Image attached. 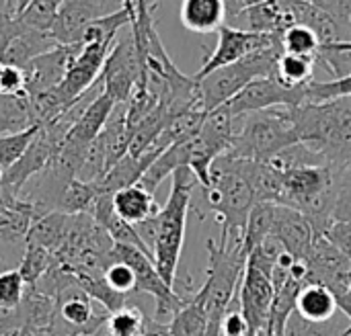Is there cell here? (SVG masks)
Here are the masks:
<instances>
[{
    "mask_svg": "<svg viewBox=\"0 0 351 336\" xmlns=\"http://www.w3.org/2000/svg\"><path fill=\"white\" fill-rule=\"evenodd\" d=\"M298 142L327 164L351 166V96L327 103H304L290 109Z\"/></svg>",
    "mask_w": 351,
    "mask_h": 336,
    "instance_id": "cell-1",
    "label": "cell"
},
{
    "mask_svg": "<svg viewBox=\"0 0 351 336\" xmlns=\"http://www.w3.org/2000/svg\"><path fill=\"white\" fill-rule=\"evenodd\" d=\"M210 209L222 224L220 244L245 240V228L255 207L253 189L245 177L243 160L222 154L214 160L210 187L204 191Z\"/></svg>",
    "mask_w": 351,
    "mask_h": 336,
    "instance_id": "cell-2",
    "label": "cell"
},
{
    "mask_svg": "<svg viewBox=\"0 0 351 336\" xmlns=\"http://www.w3.org/2000/svg\"><path fill=\"white\" fill-rule=\"evenodd\" d=\"M197 185V179L189 168H177L173 172V187L167 203L154 216L156 238L152 246L154 265L169 287L175 289L177 283V267L185 242V226L187 211L191 207V193Z\"/></svg>",
    "mask_w": 351,
    "mask_h": 336,
    "instance_id": "cell-3",
    "label": "cell"
},
{
    "mask_svg": "<svg viewBox=\"0 0 351 336\" xmlns=\"http://www.w3.org/2000/svg\"><path fill=\"white\" fill-rule=\"evenodd\" d=\"M241 125L234 127V138L228 148L230 158L269 162L288 148L300 144L290 115V109L276 107L239 117Z\"/></svg>",
    "mask_w": 351,
    "mask_h": 336,
    "instance_id": "cell-4",
    "label": "cell"
},
{
    "mask_svg": "<svg viewBox=\"0 0 351 336\" xmlns=\"http://www.w3.org/2000/svg\"><path fill=\"white\" fill-rule=\"evenodd\" d=\"M247 250L245 242L237 240L230 244L208 240V269L204 287L193 294L202 304L210 322H222L230 304L239 296V287L247 269Z\"/></svg>",
    "mask_w": 351,
    "mask_h": 336,
    "instance_id": "cell-5",
    "label": "cell"
},
{
    "mask_svg": "<svg viewBox=\"0 0 351 336\" xmlns=\"http://www.w3.org/2000/svg\"><path fill=\"white\" fill-rule=\"evenodd\" d=\"M282 45L259 49L234 64H228L224 68L214 70L212 74L197 80L199 84V101L206 113H212L214 109L226 105L230 99H234L247 84H251L257 78L274 76L276 62L282 55Z\"/></svg>",
    "mask_w": 351,
    "mask_h": 336,
    "instance_id": "cell-6",
    "label": "cell"
},
{
    "mask_svg": "<svg viewBox=\"0 0 351 336\" xmlns=\"http://www.w3.org/2000/svg\"><path fill=\"white\" fill-rule=\"evenodd\" d=\"M115 261L125 263L134 271L138 294H148L156 300L152 320L169 326L173 322V318L181 312V308L189 302V298H183L177 289L169 287L165 283V279L160 277L154 261L148 255H144L142 250H138L134 246L115 244Z\"/></svg>",
    "mask_w": 351,
    "mask_h": 336,
    "instance_id": "cell-7",
    "label": "cell"
},
{
    "mask_svg": "<svg viewBox=\"0 0 351 336\" xmlns=\"http://www.w3.org/2000/svg\"><path fill=\"white\" fill-rule=\"evenodd\" d=\"M101 80H103V90L113 99L115 105L128 103L138 82L142 80V60L138 53L132 27H125V33L117 35L105 60Z\"/></svg>",
    "mask_w": 351,
    "mask_h": 336,
    "instance_id": "cell-8",
    "label": "cell"
},
{
    "mask_svg": "<svg viewBox=\"0 0 351 336\" xmlns=\"http://www.w3.org/2000/svg\"><path fill=\"white\" fill-rule=\"evenodd\" d=\"M304 103H306V86L290 88L282 84L276 76H267V78H257L251 84H247L224 107L230 111L234 119H239L243 115L265 111V109H276V107L296 109Z\"/></svg>",
    "mask_w": 351,
    "mask_h": 336,
    "instance_id": "cell-9",
    "label": "cell"
},
{
    "mask_svg": "<svg viewBox=\"0 0 351 336\" xmlns=\"http://www.w3.org/2000/svg\"><path fill=\"white\" fill-rule=\"evenodd\" d=\"M282 45V37L278 35H263V33H251L245 29H237L232 25H222L218 29V43L214 51L204 60L202 68L193 74L195 80H202L204 76L212 74L218 68H224L228 64H234L259 49Z\"/></svg>",
    "mask_w": 351,
    "mask_h": 336,
    "instance_id": "cell-10",
    "label": "cell"
},
{
    "mask_svg": "<svg viewBox=\"0 0 351 336\" xmlns=\"http://www.w3.org/2000/svg\"><path fill=\"white\" fill-rule=\"evenodd\" d=\"M121 8L123 0H64L49 35L58 45H80L82 33L93 21Z\"/></svg>",
    "mask_w": 351,
    "mask_h": 336,
    "instance_id": "cell-11",
    "label": "cell"
},
{
    "mask_svg": "<svg viewBox=\"0 0 351 336\" xmlns=\"http://www.w3.org/2000/svg\"><path fill=\"white\" fill-rule=\"evenodd\" d=\"M306 283L325 285L335 294V298H343L351 287V261L337 250L325 236L315 238L313 253L306 259Z\"/></svg>",
    "mask_w": 351,
    "mask_h": 336,
    "instance_id": "cell-12",
    "label": "cell"
},
{
    "mask_svg": "<svg viewBox=\"0 0 351 336\" xmlns=\"http://www.w3.org/2000/svg\"><path fill=\"white\" fill-rule=\"evenodd\" d=\"M239 310L245 316L251 336H261L269 324L274 304L271 279L253 265H247L241 287H239Z\"/></svg>",
    "mask_w": 351,
    "mask_h": 336,
    "instance_id": "cell-13",
    "label": "cell"
},
{
    "mask_svg": "<svg viewBox=\"0 0 351 336\" xmlns=\"http://www.w3.org/2000/svg\"><path fill=\"white\" fill-rule=\"evenodd\" d=\"M56 306H58V320L76 335L97 336L109 318L107 310L97 314L95 300L78 287V281L70 283L58 294Z\"/></svg>",
    "mask_w": 351,
    "mask_h": 336,
    "instance_id": "cell-14",
    "label": "cell"
},
{
    "mask_svg": "<svg viewBox=\"0 0 351 336\" xmlns=\"http://www.w3.org/2000/svg\"><path fill=\"white\" fill-rule=\"evenodd\" d=\"M78 51L80 45H58L56 49L35 57L25 68L27 94H41L58 88L66 78Z\"/></svg>",
    "mask_w": 351,
    "mask_h": 336,
    "instance_id": "cell-15",
    "label": "cell"
},
{
    "mask_svg": "<svg viewBox=\"0 0 351 336\" xmlns=\"http://www.w3.org/2000/svg\"><path fill=\"white\" fill-rule=\"evenodd\" d=\"M271 236L278 238L282 246L296 261H304V263L308 255L313 253L315 238H317L308 218L286 205H276V220H274Z\"/></svg>",
    "mask_w": 351,
    "mask_h": 336,
    "instance_id": "cell-16",
    "label": "cell"
},
{
    "mask_svg": "<svg viewBox=\"0 0 351 336\" xmlns=\"http://www.w3.org/2000/svg\"><path fill=\"white\" fill-rule=\"evenodd\" d=\"M230 23L237 29L278 37H282V33L294 25L292 14L284 0H261L251 6H245L237 16L228 21V25Z\"/></svg>",
    "mask_w": 351,
    "mask_h": 336,
    "instance_id": "cell-17",
    "label": "cell"
},
{
    "mask_svg": "<svg viewBox=\"0 0 351 336\" xmlns=\"http://www.w3.org/2000/svg\"><path fill=\"white\" fill-rule=\"evenodd\" d=\"M113 109H115L113 99L105 90H101L99 96L84 109V113L74 123V127L70 129V133L66 135L64 142L74 146L80 152H88L90 144L97 140V135L103 131L105 123L109 121Z\"/></svg>",
    "mask_w": 351,
    "mask_h": 336,
    "instance_id": "cell-18",
    "label": "cell"
},
{
    "mask_svg": "<svg viewBox=\"0 0 351 336\" xmlns=\"http://www.w3.org/2000/svg\"><path fill=\"white\" fill-rule=\"evenodd\" d=\"M56 47H58V43L53 41V37L49 33H39L33 29H25L21 25V31L10 39V43L2 51L0 60L8 66H16V68L25 70L35 57H39Z\"/></svg>",
    "mask_w": 351,
    "mask_h": 336,
    "instance_id": "cell-19",
    "label": "cell"
},
{
    "mask_svg": "<svg viewBox=\"0 0 351 336\" xmlns=\"http://www.w3.org/2000/svg\"><path fill=\"white\" fill-rule=\"evenodd\" d=\"M179 16L193 33H214L228 23L226 0H183Z\"/></svg>",
    "mask_w": 351,
    "mask_h": 336,
    "instance_id": "cell-20",
    "label": "cell"
},
{
    "mask_svg": "<svg viewBox=\"0 0 351 336\" xmlns=\"http://www.w3.org/2000/svg\"><path fill=\"white\" fill-rule=\"evenodd\" d=\"M113 209L123 222L136 226L156 216L160 211V205L156 203L154 193L146 191L142 185L136 183L132 187H123L113 193Z\"/></svg>",
    "mask_w": 351,
    "mask_h": 336,
    "instance_id": "cell-21",
    "label": "cell"
},
{
    "mask_svg": "<svg viewBox=\"0 0 351 336\" xmlns=\"http://www.w3.org/2000/svg\"><path fill=\"white\" fill-rule=\"evenodd\" d=\"M337 310H339V304L331 289L319 283H304L296 302V314L302 320L315 322V324L331 322Z\"/></svg>",
    "mask_w": 351,
    "mask_h": 336,
    "instance_id": "cell-22",
    "label": "cell"
},
{
    "mask_svg": "<svg viewBox=\"0 0 351 336\" xmlns=\"http://www.w3.org/2000/svg\"><path fill=\"white\" fill-rule=\"evenodd\" d=\"M72 220L74 216H66L62 211H51V214H45L43 218H39L29 234H27V240L25 244H33V246H41L49 253H58V248L64 244L70 228H72Z\"/></svg>",
    "mask_w": 351,
    "mask_h": 336,
    "instance_id": "cell-23",
    "label": "cell"
},
{
    "mask_svg": "<svg viewBox=\"0 0 351 336\" xmlns=\"http://www.w3.org/2000/svg\"><path fill=\"white\" fill-rule=\"evenodd\" d=\"M315 70H317V57L282 51V55L276 62L274 76L290 88H300V86H308L315 80Z\"/></svg>",
    "mask_w": 351,
    "mask_h": 336,
    "instance_id": "cell-24",
    "label": "cell"
},
{
    "mask_svg": "<svg viewBox=\"0 0 351 336\" xmlns=\"http://www.w3.org/2000/svg\"><path fill=\"white\" fill-rule=\"evenodd\" d=\"M35 125L29 94H0V135Z\"/></svg>",
    "mask_w": 351,
    "mask_h": 336,
    "instance_id": "cell-25",
    "label": "cell"
},
{
    "mask_svg": "<svg viewBox=\"0 0 351 336\" xmlns=\"http://www.w3.org/2000/svg\"><path fill=\"white\" fill-rule=\"evenodd\" d=\"M103 195L99 183H86L80 179H74L58 205V211L66 214V216H78V214H90L95 207V201Z\"/></svg>",
    "mask_w": 351,
    "mask_h": 336,
    "instance_id": "cell-26",
    "label": "cell"
},
{
    "mask_svg": "<svg viewBox=\"0 0 351 336\" xmlns=\"http://www.w3.org/2000/svg\"><path fill=\"white\" fill-rule=\"evenodd\" d=\"M62 2L64 0H31L21 12H16V21L25 29L51 33V27L58 18Z\"/></svg>",
    "mask_w": 351,
    "mask_h": 336,
    "instance_id": "cell-27",
    "label": "cell"
},
{
    "mask_svg": "<svg viewBox=\"0 0 351 336\" xmlns=\"http://www.w3.org/2000/svg\"><path fill=\"white\" fill-rule=\"evenodd\" d=\"M276 205L278 203H255L249 216V222L245 228V240H243L247 255L271 236L274 220H276Z\"/></svg>",
    "mask_w": 351,
    "mask_h": 336,
    "instance_id": "cell-28",
    "label": "cell"
},
{
    "mask_svg": "<svg viewBox=\"0 0 351 336\" xmlns=\"http://www.w3.org/2000/svg\"><path fill=\"white\" fill-rule=\"evenodd\" d=\"M208 326H210V320H208L206 310L191 296L189 302L181 308V312L169 324V331L173 336H206Z\"/></svg>",
    "mask_w": 351,
    "mask_h": 336,
    "instance_id": "cell-29",
    "label": "cell"
},
{
    "mask_svg": "<svg viewBox=\"0 0 351 336\" xmlns=\"http://www.w3.org/2000/svg\"><path fill=\"white\" fill-rule=\"evenodd\" d=\"M148 318L136 306H123L111 312L105 324V336H144Z\"/></svg>",
    "mask_w": 351,
    "mask_h": 336,
    "instance_id": "cell-30",
    "label": "cell"
},
{
    "mask_svg": "<svg viewBox=\"0 0 351 336\" xmlns=\"http://www.w3.org/2000/svg\"><path fill=\"white\" fill-rule=\"evenodd\" d=\"M39 129H41V125H31L23 131L0 135V170H8L12 164H16L27 154V150L33 144Z\"/></svg>",
    "mask_w": 351,
    "mask_h": 336,
    "instance_id": "cell-31",
    "label": "cell"
},
{
    "mask_svg": "<svg viewBox=\"0 0 351 336\" xmlns=\"http://www.w3.org/2000/svg\"><path fill=\"white\" fill-rule=\"evenodd\" d=\"M56 263L58 261H56L53 253H49L41 246L25 244V253H23V259L19 263V273L25 279L27 287H33Z\"/></svg>",
    "mask_w": 351,
    "mask_h": 336,
    "instance_id": "cell-32",
    "label": "cell"
},
{
    "mask_svg": "<svg viewBox=\"0 0 351 336\" xmlns=\"http://www.w3.org/2000/svg\"><path fill=\"white\" fill-rule=\"evenodd\" d=\"M282 49L286 53L317 57V53L321 49V41L313 29H308L304 25H292L282 33Z\"/></svg>",
    "mask_w": 351,
    "mask_h": 336,
    "instance_id": "cell-33",
    "label": "cell"
},
{
    "mask_svg": "<svg viewBox=\"0 0 351 336\" xmlns=\"http://www.w3.org/2000/svg\"><path fill=\"white\" fill-rule=\"evenodd\" d=\"M319 62L331 72V80L351 76V41L323 45L317 53V64Z\"/></svg>",
    "mask_w": 351,
    "mask_h": 336,
    "instance_id": "cell-34",
    "label": "cell"
},
{
    "mask_svg": "<svg viewBox=\"0 0 351 336\" xmlns=\"http://www.w3.org/2000/svg\"><path fill=\"white\" fill-rule=\"evenodd\" d=\"M351 96V76L335 80H313L306 86V103H327Z\"/></svg>",
    "mask_w": 351,
    "mask_h": 336,
    "instance_id": "cell-35",
    "label": "cell"
},
{
    "mask_svg": "<svg viewBox=\"0 0 351 336\" xmlns=\"http://www.w3.org/2000/svg\"><path fill=\"white\" fill-rule=\"evenodd\" d=\"M27 294V283L21 277L19 269H10L0 273V308L16 310Z\"/></svg>",
    "mask_w": 351,
    "mask_h": 336,
    "instance_id": "cell-36",
    "label": "cell"
},
{
    "mask_svg": "<svg viewBox=\"0 0 351 336\" xmlns=\"http://www.w3.org/2000/svg\"><path fill=\"white\" fill-rule=\"evenodd\" d=\"M286 336H351V326L339 331V328L333 324V320H331V322H323V324L306 322V320H302V318L294 312L292 318L288 320Z\"/></svg>",
    "mask_w": 351,
    "mask_h": 336,
    "instance_id": "cell-37",
    "label": "cell"
},
{
    "mask_svg": "<svg viewBox=\"0 0 351 336\" xmlns=\"http://www.w3.org/2000/svg\"><path fill=\"white\" fill-rule=\"evenodd\" d=\"M103 279H105L107 285H109L115 294H119V296H125V298H128L130 294H136V275H134V271H132L125 263H121V261L111 263V265L105 269Z\"/></svg>",
    "mask_w": 351,
    "mask_h": 336,
    "instance_id": "cell-38",
    "label": "cell"
},
{
    "mask_svg": "<svg viewBox=\"0 0 351 336\" xmlns=\"http://www.w3.org/2000/svg\"><path fill=\"white\" fill-rule=\"evenodd\" d=\"M335 222H351V166H346L339 177L337 199L333 205Z\"/></svg>",
    "mask_w": 351,
    "mask_h": 336,
    "instance_id": "cell-39",
    "label": "cell"
},
{
    "mask_svg": "<svg viewBox=\"0 0 351 336\" xmlns=\"http://www.w3.org/2000/svg\"><path fill=\"white\" fill-rule=\"evenodd\" d=\"M27 92L25 70L4 64L0 72V94H23Z\"/></svg>",
    "mask_w": 351,
    "mask_h": 336,
    "instance_id": "cell-40",
    "label": "cell"
},
{
    "mask_svg": "<svg viewBox=\"0 0 351 336\" xmlns=\"http://www.w3.org/2000/svg\"><path fill=\"white\" fill-rule=\"evenodd\" d=\"M323 236L351 261V222H333Z\"/></svg>",
    "mask_w": 351,
    "mask_h": 336,
    "instance_id": "cell-41",
    "label": "cell"
},
{
    "mask_svg": "<svg viewBox=\"0 0 351 336\" xmlns=\"http://www.w3.org/2000/svg\"><path fill=\"white\" fill-rule=\"evenodd\" d=\"M19 31H21V23L16 21V14L8 8H2L0 10V55Z\"/></svg>",
    "mask_w": 351,
    "mask_h": 336,
    "instance_id": "cell-42",
    "label": "cell"
},
{
    "mask_svg": "<svg viewBox=\"0 0 351 336\" xmlns=\"http://www.w3.org/2000/svg\"><path fill=\"white\" fill-rule=\"evenodd\" d=\"M337 304H339V310H341V312H343V314H346V316L351 320V287H350V292H348L343 298H339V300H337Z\"/></svg>",
    "mask_w": 351,
    "mask_h": 336,
    "instance_id": "cell-43",
    "label": "cell"
},
{
    "mask_svg": "<svg viewBox=\"0 0 351 336\" xmlns=\"http://www.w3.org/2000/svg\"><path fill=\"white\" fill-rule=\"evenodd\" d=\"M123 8L136 18V0H123Z\"/></svg>",
    "mask_w": 351,
    "mask_h": 336,
    "instance_id": "cell-44",
    "label": "cell"
},
{
    "mask_svg": "<svg viewBox=\"0 0 351 336\" xmlns=\"http://www.w3.org/2000/svg\"><path fill=\"white\" fill-rule=\"evenodd\" d=\"M2 2L6 4V8H8V10L16 12V0H0V4H2ZM0 10H2V8H0Z\"/></svg>",
    "mask_w": 351,
    "mask_h": 336,
    "instance_id": "cell-45",
    "label": "cell"
},
{
    "mask_svg": "<svg viewBox=\"0 0 351 336\" xmlns=\"http://www.w3.org/2000/svg\"><path fill=\"white\" fill-rule=\"evenodd\" d=\"M346 33H348V39L351 41V8H350V14H348V18H346Z\"/></svg>",
    "mask_w": 351,
    "mask_h": 336,
    "instance_id": "cell-46",
    "label": "cell"
},
{
    "mask_svg": "<svg viewBox=\"0 0 351 336\" xmlns=\"http://www.w3.org/2000/svg\"><path fill=\"white\" fill-rule=\"evenodd\" d=\"M29 2H31V0H16V12H21ZM16 12H14V14H16Z\"/></svg>",
    "mask_w": 351,
    "mask_h": 336,
    "instance_id": "cell-47",
    "label": "cell"
},
{
    "mask_svg": "<svg viewBox=\"0 0 351 336\" xmlns=\"http://www.w3.org/2000/svg\"><path fill=\"white\" fill-rule=\"evenodd\" d=\"M261 336H286V333H274V331H265V333H261Z\"/></svg>",
    "mask_w": 351,
    "mask_h": 336,
    "instance_id": "cell-48",
    "label": "cell"
},
{
    "mask_svg": "<svg viewBox=\"0 0 351 336\" xmlns=\"http://www.w3.org/2000/svg\"><path fill=\"white\" fill-rule=\"evenodd\" d=\"M6 226H8V218L6 216H0V230L6 228Z\"/></svg>",
    "mask_w": 351,
    "mask_h": 336,
    "instance_id": "cell-49",
    "label": "cell"
}]
</instances>
